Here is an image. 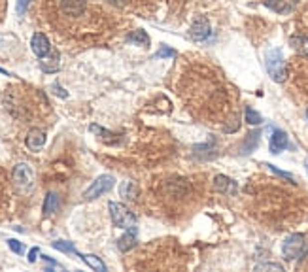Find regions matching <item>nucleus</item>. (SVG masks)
<instances>
[{
  "instance_id": "1",
  "label": "nucleus",
  "mask_w": 308,
  "mask_h": 272,
  "mask_svg": "<svg viewBox=\"0 0 308 272\" xmlns=\"http://www.w3.org/2000/svg\"><path fill=\"white\" fill-rule=\"evenodd\" d=\"M265 68L271 76L272 82L282 84L288 78V66H286V59L282 55L280 49H269L265 55Z\"/></svg>"
},
{
  "instance_id": "2",
  "label": "nucleus",
  "mask_w": 308,
  "mask_h": 272,
  "mask_svg": "<svg viewBox=\"0 0 308 272\" xmlns=\"http://www.w3.org/2000/svg\"><path fill=\"white\" fill-rule=\"evenodd\" d=\"M108 210H110L113 225L119 227V229H131L136 223V216L125 204H121V202H110Z\"/></svg>"
},
{
  "instance_id": "3",
  "label": "nucleus",
  "mask_w": 308,
  "mask_h": 272,
  "mask_svg": "<svg viewBox=\"0 0 308 272\" xmlns=\"http://www.w3.org/2000/svg\"><path fill=\"white\" fill-rule=\"evenodd\" d=\"M113 185H115L113 176H110V174H103V176H99L89 187L85 189L84 200H95V198L103 197L104 193H108Z\"/></svg>"
},
{
  "instance_id": "4",
  "label": "nucleus",
  "mask_w": 308,
  "mask_h": 272,
  "mask_svg": "<svg viewBox=\"0 0 308 272\" xmlns=\"http://www.w3.org/2000/svg\"><path fill=\"white\" fill-rule=\"evenodd\" d=\"M11 178H13L15 187H17L21 193L30 191L32 183H34V174H32V169L28 167L27 163H19V165H15V169L11 172Z\"/></svg>"
},
{
  "instance_id": "5",
  "label": "nucleus",
  "mask_w": 308,
  "mask_h": 272,
  "mask_svg": "<svg viewBox=\"0 0 308 272\" xmlns=\"http://www.w3.org/2000/svg\"><path fill=\"white\" fill-rule=\"evenodd\" d=\"M305 246H307L305 236L299 235V233H295V235H290L284 240V244H282V254H284L286 259L293 261V259H297V257H301V255L305 254Z\"/></svg>"
},
{
  "instance_id": "6",
  "label": "nucleus",
  "mask_w": 308,
  "mask_h": 272,
  "mask_svg": "<svg viewBox=\"0 0 308 272\" xmlns=\"http://www.w3.org/2000/svg\"><path fill=\"white\" fill-rule=\"evenodd\" d=\"M189 34L197 42L206 40V38L210 36V23H208V19L203 17V15L195 17V21L191 23V28H189Z\"/></svg>"
},
{
  "instance_id": "7",
  "label": "nucleus",
  "mask_w": 308,
  "mask_h": 272,
  "mask_svg": "<svg viewBox=\"0 0 308 272\" xmlns=\"http://www.w3.org/2000/svg\"><path fill=\"white\" fill-rule=\"evenodd\" d=\"M30 47H32L34 55L40 57V59L51 53V44H49V40H47L46 34H42V32L32 34V38H30Z\"/></svg>"
},
{
  "instance_id": "8",
  "label": "nucleus",
  "mask_w": 308,
  "mask_h": 272,
  "mask_svg": "<svg viewBox=\"0 0 308 272\" xmlns=\"http://www.w3.org/2000/svg\"><path fill=\"white\" fill-rule=\"evenodd\" d=\"M61 11L70 17H80L85 11V0H61Z\"/></svg>"
},
{
  "instance_id": "9",
  "label": "nucleus",
  "mask_w": 308,
  "mask_h": 272,
  "mask_svg": "<svg viewBox=\"0 0 308 272\" xmlns=\"http://www.w3.org/2000/svg\"><path fill=\"white\" fill-rule=\"evenodd\" d=\"M271 153H274V155H278L280 151H284L288 146H290V138H288V134L284 131H274L271 136Z\"/></svg>"
},
{
  "instance_id": "10",
  "label": "nucleus",
  "mask_w": 308,
  "mask_h": 272,
  "mask_svg": "<svg viewBox=\"0 0 308 272\" xmlns=\"http://www.w3.org/2000/svg\"><path fill=\"white\" fill-rule=\"evenodd\" d=\"M214 189L217 193H223V195H234L236 193V183L227 176H215L214 178Z\"/></svg>"
},
{
  "instance_id": "11",
  "label": "nucleus",
  "mask_w": 308,
  "mask_h": 272,
  "mask_svg": "<svg viewBox=\"0 0 308 272\" xmlns=\"http://www.w3.org/2000/svg\"><path fill=\"white\" fill-rule=\"evenodd\" d=\"M265 6L272 11H276V13H290L295 9L297 2L295 0H267Z\"/></svg>"
},
{
  "instance_id": "12",
  "label": "nucleus",
  "mask_w": 308,
  "mask_h": 272,
  "mask_svg": "<svg viewBox=\"0 0 308 272\" xmlns=\"http://www.w3.org/2000/svg\"><path fill=\"white\" fill-rule=\"evenodd\" d=\"M46 144V134L40 131V129H32L27 136V148L32 151H38L40 148H44Z\"/></svg>"
},
{
  "instance_id": "13",
  "label": "nucleus",
  "mask_w": 308,
  "mask_h": 272,
  "mask_svg": "<svg viewBox=\"0 0 308 272\" xmlns=\"http://www.w3.org/2000/svg\"><path fill=\"white\" fill-rule=\"evenodd\" d=\"M134 244H136V231H134V227H131V229H127V233L117 240V248H119L121 252H129V250L134 248Z\"/></svg>"
},
{
  "instance_id": "14",
  "label": "nucleus",
  "mask_w": 308,
  "mask_h": 272,
  "mask_svg": "<svg viewBox=\"0 0 308 272\" xmlns=\"http://www.w3.org/2000/svg\"><path fill=\"white\" fill-rule=\"evenodd\" d=\"M291 47L303 57H308V36H303V34H297V36L290 38Z\"/></svg>"
},
{
  "instance_id": "15",
  "label": "nucleus",
  "mask_w": 308,
  "mask_h": 272,
  "mask_svg": "<svg viewBox=\"0 0 308 272\" xmlns=\"http://www.w3.org/2000/svg\"><path fill=\"white\" fill-rule=\"evenodd\" d=\"M127 42H131V44H136V46H146L150 44V36L144 32V30H134L131 32L129 36H127Z\"/></svg>"
},
{
  "instance_id": "16",
  "label": "nucleus",
  "mask_w": 308,
  "mask_h": 272,
  "mask_svg": "<svg viewBox=\"0 0 308 272\" xmlns=\"http://www.w3.org/2000/svg\"><path fill=\"white\" fill-rule=\"evenodd\" d=\"M57 206H59V197H57L55 193H47L46 195V200H44V214L46 216H49V214H53L57 210Z\"/></svg>"
},
{
  "instance_id": "17",
  "label": "nucleus",
  "mask_w": 308,
  "mask_h": 272,
  "mask_svg": "<svg viewBox=\"0 0 308 272\" xmlns=\"http://www.w3.org/2000/svg\"><path fill=\"white\" fill-rule=\"evenodd\" d=\"M136 193H138V187H136L134 181H123L121 187H119V195L123 198H134Z\"/></svg>"
},
{
  "instance_id": "18",
  "label": "nucleus",
  "mask_w": 308,
  "mask_h": 272,
  "mask_svg": "<svg viewBox=\"0 0 308 272\" xmlns=\"http://www.w3.org/2000/svg\"><path fill=\"white\" fill-rule=\"evenodd\" d=\"M40 66H42V70H44V72H55L57 68H59V55L53 53V57H49V59L42 57Z\"/></svg>"
},
{
  "instance_id": "19",
  "label": "nucleus",
  "mask_w": 308,
  "mask_h": 272,
  "mask_svg": "<svg viewBox=\"0 0 308 272\" xmlns=\"http://www.w3.org/2000/svg\"><path fill=\"white\" fill-rule=\"evenodd\" d=\"M80 257H82V259H84L85 263L89 265V267H91V269H93V271H99V272H106V265L103 263V261H101V259H99V257H97V255H80Z\"/></svg>"
},
{
  "instance_id": "20",
  "label": "nucleus",
  "mask_w": 308,
  "mask_h": 272,
  "mask_svg": "<svg viewBox=\"0 0 308 272\" xmlns=\"http://www.w3.org/2000/svg\"><path fill=\"white\" fill-rule=\"evenodd\" d=\"M53 248L59 250V252H65V254H78L74 246L70 244V242H65V240H57V242H53Z\"/></svg>"
},
{
  "instance_id": "21",
  "label": "nucleus",
  "mask_w": 308,
  "mask_h": 272,
  "mask_svg": "<svg viewBox=\"0 0 308 272\" xmlns=\"http://www.w3.org/2000/svg\"><path fill=\"white\" fill-rule=\"evenodd\" d=\"M244 115H246V121L250 123V125H259V123L263 121L261 115H259V113L255 112V110H252V108H246V112H244Z\"/></svg>"
},
{
  "instance_id": "22",
  "label": "nucleus",
  "mask_w": 308,
  "mask_h": 272,
  "mask_svg": "<svg viewBox=\"0 0 308 272\" xmlns=\"http://www.w3.org/2000/svg\"><path fill=\"white\" fill-rule=\"evenodd\" d=\"M155 57H157V59H168V57H176V51H174L172 47H168V46H161V49H159L157 53H155Z\"/></svg>"
},
{
  "instance_id": "23",
  "label": "nucleus",
  "mask_w": 308,
  "mask_h": 272,
  "mask_svg": "<svg viewBox=\"0 0 308 272\" xmlns=\"http://www.w3.org/2000/svg\"><path fill=\"white\" fill-rule=\"evenodd\" d=\"M255 271H278L284 272V267L282 265H274V263H265V265H257Z\"/></svg>"
},
{
  "instance_id": "24",
  "label": "nucleus",
  "mask_w": 308,
  "mask_h": 272,
  "mask_svg": "<svg viewBox=\"0 0 308 272\" xmlns=\"http://www.w3.org/2000/svg\"><path fill=\"white\" fill-rule=\"evenodd\" d=\"M269 169L274 172V174H278V176H282V178H286V180H290L291 183H295V178H293V174H290V172H284V170H280V169H276L274 165H267Z\"/></svg>"
},
{
  "instance_id": "25",
  "label": "nucleus",
  "mask_w": 308,
  "mask_h": 272,
  "mask_svg": "<svg viewBox=\"0 0 308 272\" xmlns=\"http://www.w3.org/2000/svg\"><path fill=\"white\" fill-rule=\"evenodd\" d=\"M8 246H9V250H11L13 254H23V244H21V242H17L15 238H9Z\"/></svg>"
},
{
  "instance_id": "26",
  "label": "nucleus",
  "mask_w": 308,
  "mask_h": 272,
  "mask_svg": "<svg viewBox=\"0 0 308 272\" xmlns=\"http://www.w3.org/2000/svg\"><path fill=\"white\" fill-rule=\"evenodd\" d=\"M28 4H30V0H17V6H15V9H17L19 15H23V13L27 11Z\"/></svg>"
},
{
  "instance_id": "27",
  "label": "nucleus",
  "mask_w": 308,
  "mask_h": 272,
  "mask_svg": "<svg viewBox=\"0 0 308 272\" xmlns=\"http://www.w3.org/2000/svg\"><path fill=\"white\" fill-rule=\"evenodd\" d=\"M38 254H40V250H38V248H32V250L28 252V263H34L38 259Z\"/></svg>"
},
{
  "instance_id": "28",
  "label": "nucleus",
  "mask_w": 308,
  "mask_h": 272,
  "mask_svg": "<svg viewBox=\"0 0 308 272\" xmlns=\"http://www.w3.org/2000/svg\"><path fill=\"white\" fill-rule=\"evenodd\" d=\"M53 91H55L57 94H59V96H61V98H66V96H68V93H65V91H63V89H61V87H59V85H53Z\"/></svg>"
},
{
  "instance_id": "29",
  "label": "nucleus",
  "mask_w": 308,
  "mask_h": 272,
  "mask_svg": "<svg viewBox=\"0 0 308 272\" xmlns=\"http://www.w3.org/2000/svg\"><path fill=\"white\" fill-rule=\"evenodd\" d=\"M307 172H308V159H307Z\"/></svg>"
},
{
  "instance_id": "30",
  "label": "nucleus",
  "mask_w": 308,
  "mask_h": 272,
  "mask_svg": "<svg viewBox=\"0 0 308 272\" xmlns=\"http://www.w3.org/2000/svg\"><path fill=\"white\" fill-rule=\"evenodd\" d=\"M307 119H308V110H307Z\"/></svg>"
}]
</instances>
